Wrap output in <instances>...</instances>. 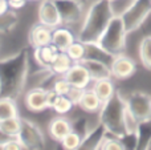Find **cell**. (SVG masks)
<instances>
[{
    "mask_svg": "<svg viewBox=\"0 0 151 150\" xmlns=\"http://www.w3.org/2000/svg\"><path fill=\"white\" fill-rule=\"evenodd\" d=\"M28 52L21 49L12 56L0 58V97L16 98L21 94L28 77Z\"/></svg>",
    "mask_w": 151,
    "mask_h": 150,
    "instance_id": "1",
    "label": "cell"
},
{
    "mask_svg": "<svg viewBox=\"0 0 151 150\" xmlns=\"http://www.w3.org/2000/svg\"><path fill=\"white\" fill-rule=\"evenodd\" d=\"M111 19L109 0H94L85 12L77 39L82 43H97Z\"/></svg>",
    "mask_w": 151,
    "mask_h": 150,
    "instance_id": "2",
    "label": "cell"
},
{
    "mask_svg": "<svg viewBox=\"0 0 151 150\" xmlns=\"http://www.w3.org/2000/svg\"><path fill=\"white\" fill-rule=\"evenodd\" d=\"M125 113L126 97L119 90H117L109 100L102 102V106L98 112L99 124L105 128L107 134L121 138L126 134Z\"/></svg>",
    "mask_w": 151,
    "mask_h": 150,
    "instance_id": "3",
    "label": "cell"
},
{
    "mask_svg": "<svg viewBox=\"0 0 151 150\" xmlns=\"http://www.w3.org/2000/svg\"><path fill=\"white\" fill-rule=\"evenodd\" d=\"M127 35L129 32L125 27L123 19L121 16H113L109 25L99 37L98 44L111 55H121V53H125Z\"/></svg>",
    "mask_w": 151,
    "mask_h": 150,
    "instance_id": "4",
    "label": "cell"
},
{
    "mask_svg": "<svg viewBox=\"0 0 151 150\" xmlns=\"http://www.w3.org/2000/svg\"><path fill=\"white\" fill-rule=\"evenodd\" d=\"M16 140L21 144L24 150H44L45 138L37 124L27 118H21V128Z\"/></svg>",
    "mask_w": 151,
    "mask_h": 150,
    "instance_id": "5",
    "label": "cell"
},
{
    "mask_svg": "<svg viewBox=\"0 0 151 150\" xmlns=\"http://www.w3.org/2000/svg\"><path fill=\"white\" fill-rule=\"evenodd\" d=\"M126 106L139 122L151 121V94L145 90H134L126 97Z\"/></svg>",
    "mask_w": 151,
    "mask_h": 150,
    "instance_id": "6",
    "label": "cell"
},
{
    "mask_svg": "<svg viewBox=\"0 0 151 150\" xmlns=\"http://www.w3.org/2000/svg\"><path fill=\"white\" fill-rule=\"evenodd\" d=\"M60 13L63 25L70 27L82 23L85 16V4L80 0H53Z\"/></svg>",
    "mask_w": 151,
    "mask_h": 150,
    "instance_id": "7",
    "label": "cell"
},
{
    "mask_svg": "<svg viewBox=\"0 0 151 150\" xmlns=\"http://www.w3.org/2000/svg\"><path fill=\"white\" fill-rule=\"evenodd\" d=\"M151 15V0H135L131 8L122 16L127 32H134L141 28L142 24Z\"/></svg>",
    "mask_w": 151,
    "mask_h": 150,
    "instance_id": "8",
    "label": "cell"
},
{
    "mask_svg": "<svg viewBox=\"0 0 151 150\" xmlns=\"http://www.w3.org/2000/svg\"><path fill=\"white\" fill-rule=\"evenodd\" d=\"M110 69H111L113 79L123 81V80H127L135 74L137 63L131 57H129L127 55L121 53V55H117L114 57L111 65H110Z\"/></svg>",
    "mask_w": 151,
    "mask_h": 150,
    "instance_id": "9",
    "label": "cell"
},
{
    "mask_svg": "<svg viewBox=\"0 0 151 150\" xmlns=\"http://www.w3.org/2000/svg\"><path fill=\"white\" fill-rule=\"evenodd\" d=\"M64 77L72 87L80 88V89H88L91 87V82H93L88 69L82 63H74L70 69L64 74Z\"/></svg>",
    "mask_w": 151,
    "mask_h": 150,
    "instance_id": "10",
    "label": "cell"
},
{
    "mask_svg": "<svg viewBox=\"0 0 151 150\" xmlns=\"http://www.w3.org/2000/svg\"><path fill=\"white\" fill-rule=\"evenodd\" d=\"M39 23L52 29L63 25L60 13L53 0H41L39 5Z\"/></svg>",
    "mask_w": 151,
    "mask_h": 150,
    "instance_id": "11",
    "label": "cell"
},
{
    "mask_svg": "<svg viewBox=\"0 0 151 150\" xmlns=\"http://www.w3.org/2000/svg\"><path fill=\"white\" fill-rule=\"evenodd\" d=\"M24 102H25V106L31 112H42L45 109H48L47 89H44L41 87L32 88L31 90H28L25 93Z\"/></svg>",
    "mask_w": 151,
    "mask_h": 150,
    "instance_id": "12",
    "label": "cell"
},
{
    "mask_svg": "<svg viewBox=\"0 0 151 150\" xmlns=\"http://www.w3.org/2000/svg\"><path fill=\"white\" fill-rule=\"evenodd\" d=\"M77 40L73 31L66 25H60L53 28L52 31V44L57 48L60 52H65L69 45Z\"/></svg>",
    "mask_w": 151,
    "mask_h": 150,
    "instance_id": "13",
    "label": "cell"
},
{
    "mask_svg": "<svg viewBox=\"0 0 151 150\" xmlns=\"http://www.w3.org/2000/svg\"><path fill=\"white\" fill-rule=\"evenodd\" d=\"M106 134L107 133L105 128L101 124H98L82 138L80 146L74 150H99V146H101L104 138L106 137Z\"/></svg>",
    "mask_w": 151,
    "mask_h": 150,
    "instance_id": "14",
    "label": "cell"
},
{
    "mask_svg": "<svg viewBox=\"0 0 151 150\" xmlns=\"http://www.w3.org/2000/svg\"><path fill=\"white\" fill-rule=\"evenodd\" d=\"M52 28L44 25L41 23H37L36 25L32 27L29 32V43L33 48L44 47L52 43Z\"/></svg>",
    "mask_w": 151,
    "mask_h": 150,
    "instance_id": "15",
    "label": "cell"
},
{
    "mask_svg": "<svg viewBox=\"0 0 151 150\" xmlns=\"http://www.w3.org/2000/svg\"><path fill=\"white\" fill-rule=\"evenodd\" d=\"M85 44V58L89 60H96L101 61V63L106 64V65H111L113 60L115 56L109 53L105 48H102L101 45L97 43H83Z\"/></svg>",
    "mask_w": 151,
    "mask_h": 150,
    "instance_id": "16",
    "label": "cell"
},
{
    "mask_svg": "<svg viewBox=\"0 0 151 150\" xmlns=\"http://www.w3.org/2000/svg\"><path fill=\"white\" fill-rule=\"evenodd\" d=\"M85 65V68L88 69L89 74H90L91 80L97 81V80H104V79H113L111 76V69L109 65L101 63V61L96 60H89V58H83L82 61H80Z\"/></svg>",
    "mask_w": 151,
    "mask_h": 150,
    "instance_id": "17",
    "label": "cell"
},
{
    "mask_svg": "<svg viewBox=\"0 0 151 150\" xmlns=\"http://www.w3.org/2000/svg\"><path fill=\"white\" fill-rule=\"evenodd\" d=\"M48 130H49V134L53 140L61 141L69 132L73 130V124H72L66 117L60 116V117H56V118H53L52 121H50Z\"/></svg>",
    "mask_w": 151,
    "mask_h": 150,
    "instance_id": "18",
    "label": "cell"
},
{
    "mask_svg": "<svg viewBox=\"0 0 151 150\" xmlns=\"http://www.w3.org/2000/svg\"><path fill=\"white\" fill-rule=\"evenodd\" d=\"M60 53V50L55 47V45L50 43L48 45H44V47H39L35 48V60L37 61L40 66L42 68H49L52 65V63L55 61V58L57 57V55Z\"/></svg>",
    "mask_w": 151,
    "mask_h": 150,
    "instance_id": "19",
    "label": "cell"
},
{
    "mask_svg": "<svg viewBox=\"0 0 151 150\" xmlns=\"http://www.w3.org/2000/svg\"><path fill=\"white\" fill-rule=\"evenodd\" d=\"M77 106H80L86 113H98L102 106V101L99 100V97L94 93L91 88H88L82 92V96H81Z\"/></svg>",
    "mask_w": 151,
    "mask_h": 150,
    "instance_id": "20",
    "label": "cell"
},
{
    "mask_svg": "<svg viewBox=\"0 0 151 150\" xmlns=\"http://www.w3.org/2000/svg\"><path fill=\"white\" fill-rule=\"evenodd\" d=\"M91 89L94 90L97 96L99 97V100L102 102L107 101L115 92V84H114V79H104V80H97V81L91 82Z\"/></svg>",
    "mask_w": 151,
    "mask_h": 150,
    "instance_id": "21",
    "label": "cell"
},
{
    "mask_svg": "<svg viewBox=\"0 0 151 150\" xmlns=\"http://www.w3.org/2000/svg\"><path fill=\"white\" fill-rule=\"evenodd\" d=\"M73 64H74L73 60L66 55V52H60L57 55V57L55 58V61L52 63V65L49 66V69L52 71L53 74H56V76L64 77V74L70 69V66L73 65Z\"/></svg>",
    "mask_w": 151,
    "mask_h": 150,
    "instance_id": "22",
    "label": "cell"
},
{
    "mask_svg": "<svg viewBox=\"0 0 151 150\" xmlns=\"http://www.w3.org/2000/svg\"><path fill=\"white\" fill-rule=\"evenodd\" d=\"M138 55L142 65L151 71V35L142 37L138 47Z\"/></svg>",
    "mask_w": 151,
    "mask_h": 150,
    "instance_id": "23",
    "label": "cell"
},
{
    "mask_svg": "<svg viewBox=\"0 0 151 150\" xmlns=\"http://www.w3.org/2000/svg\"><path fill=\"white\" fill-rule=\"evenodd\" d=\"M19 109L16 100L9 97H0V122L11 117H17Z\"/></svg>",
    "mask_w": 151,
    "mask_h": 150,
    "instance_id": "24",
    "label": "cell"
},
{
    "mask_svg": "<svg viewBox=\"0 0 151 150\" xmlns=\"http://www.w3.org/2000/svg\"><path fill=\"white\" fill-rule=\"evenodd\" d=\"M65 52L73 60V63H80V61H82L85 58V44L77 39L69 45V48Z\"/></svg>",
    "mask_w": 151,
    "mask_h": 150,
    "instance_id": "25",
    "label": "cell"
},
{
    "mask_svg": "<svg viewBox=\"0 0 151 150\" xmlns=\"http://www.w3.org/2000/svg\"><path fill=\"white\" fill-rule=\"evenodd\" d=\"M73 106H76V104L68 96H58L56 102L53 104L52 109L57 114H60V116H65V114H68L73 109Z\"/></svg>",
    "mask_w": 151,
    "mask_h": 150,
    "instance_id": "26",
    "label": "cell"
},
{
    "mask_svg": "<svg viewBox=\"0 0 151 150\" xmlns=\"http://www.w3.org/2000/svg\"><path fill=\"white\" fill-rule=\"evenodd\" d=\"M82 138H83V136L80 134L77 130L73 129L72 132H69L60 142H61V146H63L64 150H74L80 146Z\"/></svg>",
    "mask_w": 151,
    "mask_h": 150,
    "instance_id": "27",
    "label": "cell"
},
{
    "mask_svg": "<svg viewBox=\"0 0 151 150\" xmlns=\"http://www.w3.org/2000/svg\"><path fill=\"white\" fill-rule=\"evenodd\" d=\"M0 128H1L5 133H8L9 136H12V137L16 138V136L19 134L20 128H21V118L19 116L7 118V120L0 122Z\"/></svg>",
    "mask_w": 151,
    "mask_h": 150,
    "instance_id": "28",
    "label": "cell"
},
{
    "mask_svg": "<svg viewBox=\"0 0 151 150\" xmlns=\"http://www.w3.org/2000/svg\"><path fill=\"white\" fill-rule=\"evenodd\" d=\"M17 23V15L13 9H8L0 15V32H8Z\"/></svg>",
    "mask_w": 151,
    "mask_h": 150,
    "instance_id": "29",
    "label": "cell"
},
{
    "mask_svg": "<svg viewBox=\"0 0 151 150\" xmlns=\"http://www.w3.org/2000/svg\"><path fill=\"white\" fill-rule=\"evenodd\" d=\"M109 1L113 16H121L122 17L131 8V5L135 3V0H109Z\"/></svg>",
    "mask_w": 151,
    "mask_h": 150,
    "instance_id": "30",
    "label": "cell"
},
{
    "mask_svg": "<svg viewBox=\"0 0 151 150\" xmlns=\"http://www.w3.org/2000/svg\"><path fill=\"white\" fill-rule=\"evenodd\" d=\"M99 150H126V148L119 137L106 134V137L104 138L101 146H99Z\"/></svg>",
    "mask_w": 151,
    "mask_h": 150,
    "instance_id": "31",
    "label": "cell"
},
{
    "mask_svg": "<svg viewBox=\"0 0 151 150\" xmlns=\"http://www.w3.org/2000/svg\"><path fill=\"white\" fill-rule=\"evenodd\" d=\"M139 125L141 122L137 120V117L131 113L126 106V113H125V130L126 133H137L139 130Z\"/></svg>",
    "mask_w": 151,
    "mask_h": 150,
    "instance_id": "32",
    "label": "cell"
},
{
    "mask_svg": "<svg viewBox=\"0 0 151 150\" xmlns=\"http://www.w3.org/2000/svg\"><path fill=\"white\" fill-rule=\"evenodd\" d=\"M70 88H72V85L69 84L65 77H63V76L58 77L55 81V84H53V90L60 96H66L69 93V90H70Z\"/></svg>",
    "mask_w": 151,
    "mask_h": 150,
    "instance_id": "33",
    "label": "cell"
},
{
    "mask_svg": "<svg viewBox=\"0 0 151 150\" xmlns=\"http://www.w3.org/2000/svg\"><path fill=\"white\" fill-rule=\"evenodd\" d=\"M85 89H80V88H74V87H72L70 88V90H69V93L66 96H68L69 98H70L72 101L77 105L78 104V101H80V98H81V96H82V92Z\"/></svg>",
    "mask_w": 151,
    "mask_h": 150,
    "instance_id": "34",
    "label": "cell"
},
{
    "mask_svg": "<svg viewBox=\"0 0 151 150\" xmlns=\"http://www.w3.org/2000/svg\"><path fill=\"white\" fill-rule=\"evenodd\" d=\"M0 150H24V149H23V146H21V144L19 142L16 138H12L9 142L3 145L1 148H0Z\"/></svg>",
    "mask_w": 151,
    "mask_h": 150,
    "instance_id": "35",
    "label": "cell"
},
{
    "mask_svg": "<svg viewBox=\"0 0 151 150\" xmlns=\"http://www.w3.org/2000/svg\"><path fill=\"white\" fill-rule=\"evenodd\" d=\"M60 94H57V93L53 90V88H50V89H47V102H48V108H52L53 104L56 102V100H57V97Z\"/></svg>",
    "mask_w": 151,
    "mask_h": 150,
    "instance_id": "36",
    "label": "cell"
},
{
    "mask_svg": "<svg viewBox=\"0 0 151 150\" xmlns=\"http://www.w3.org/2000/svg\"><path fill=\"white\" fill-rule=\"evenodd\" d=\"M27 1H28V0H8V5H9V9L16 11V9L23 8Z\"/></svg>",
    "mask_w": 151,
    "mask_h": 150,
    "instance_id": "37",
    "label": "cell"
},
{
    "mask_svg": "<svg viewBox=\"0 0 151 150\" xmlns=\"http://www.w3.org/2000/svg\"><path fill=\"white\" fill-rule=\"evenodd\" d=\"M12 138H15V137H12V136H9L8 133H5L4 130L0 128V148H1L3 145H5L7 142H9Z\"/></svg>",
    "mask_w": 151,
    "mask_h": 150,
    "instance_id": "38",
    "label": "cell"
},
{
    "mask_svg": "<svg viewBox=\"0 0 151 150\" xmlns=\"http://www.w3.org/2000/svg\"><path fill=\"white\" fill-rule=\"evenodd\" d=\"M9 9V5H8V0H0V15H3L4 12Z\"/></svg>",
    "mask_w": 151,
    "mask_h": 150,
    "instance_id": "39",
    "label": "cell"
},
{
    "mask_svg": "<svg viewBox=\"0 0 151 150\" xmlns=\"http://www.w3.org/2000/svg\"><path fill=\"white\" fill-rule=\"evenodd\" d=\"M80 1H82V3H83V4H85V5H86V3H88V1H89V0H80ZM93 1H94V0H90V3H93Z\"/></svg>",
    "mask_w": 151,
    "mask_h": 150,
    "instance_id": "40",
    "label": "cell"
}]
</instances>
